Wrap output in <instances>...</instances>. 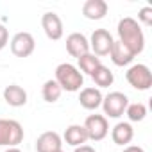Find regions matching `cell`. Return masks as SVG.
<instances>
[{"label":"cell","instance_id":"7a4b0ae2","mask_svg":"<svg viewBox=\"0 0 152 152\" xmlns=\"http://www.w3.org/2000/svg\"><path fill=\"white\" fill-rule=\"evenodd\" d=\"M54 81L61 86L63 91L75 93L84 86V75L79 72V68L72 63H61L56 68V77Z\"/></svg>","mask_w":152,"mask_h":152},{"label":"cell","instance_id":"4316f807","mask_svg":"<svg viewBox=\"0 0 152 152\" xmlns=\"http://www.w3.org/2000/svg\"><path fill=\"white\" fill-rule=\"evenodd\" d=\"M56 152H64V150H63V148H59V150H56Z\"/></svg>","mask_w":152,"mask_h":152},{"label":"cell","instance_id":"8fae6325","mask_svg":"<svg viewBox=\"0 0 152 152\" xmlns=\"http://www.w3.org/2000/svg\"><path fill=\"white\" fill-rule=\"evenodd\" d=\"M63 148V138L56 131H47L38 136L36 140V150L38 152H56Z\"/></svg>","mask_w":152,"mask_h":152},{"label":"cell","instance_id":"4fadbf2b","mask_svg":"<svg viewBox=\"0 0 152 152\" xmlns=\"http://www.w3.org/2000/svg\"><path fill=\"white\" fill-rule=\"evenodd\" d=\"M134 138V129L129 122H118L113 129H111V140L115 145L120 147H127Z\"/></svg>","mask_w":152,"mask_h":152},{"label":"cell","instance_id":"2e32d148","mask_svg":"<svg viewBox=\"0 0 152 152\" xmlns=\"http://www.w3.org/2000/svg\"><path fill=\"white\" fill-rule=\"evenodd\" d=\"M2 95H4V100L7 102V106H11V107H22L27 104V91L18 84L6 86Z\"/></svg>","mask_w":152,"mask_h":152},{"label":"cell","instance_id":"8992f818","mask_svg":"<svg viewBox=\"0 0 152 152\" xmlns=\"http://www.w3.org/2000/svg\"><path fill=\"white\" fill-rule=\"evenodd\" d=\"M88 41H90V52L95 54L97 57H104V56H109V50L113 47L115 38L106 29H95Z\"/></svg>","mask_w":152,"mask_h":152},{"label":"cell","instance_id":"e0dca14e","mask_svg":"<svg viewBox=\"0 0 152 152\" xmlns=\"http://www.w3.org/2000/svg\"><path fill=\"white\" fill-rule=\"evenodd\" d=\"M63 138L72 147H81V145H86V141H88L86 129H84V125H79V124L68 125L66 131H64V134H63Z\"/></svg>","mask_w":152,"mask_h":152},{"label":"cell","instance_id":"7c38bea8","mask_svg":"<svg viewBox=\"0 0 152 152\" xmlns=\"http://www.w3.org/2000/svg\"><path fill=\"white\" fill-rule=\"evenodd\" d=\"M102 91L99 88H83L79 93V104L88 109V111H95L102 106Z\"/></svg>","mask_w":152,"mask_h":152},{"label":"cell","instance_id":"30bf717a","mask_svg":"<svg viewBox=\"0 0 152 152\" xmlns=\"http://www.w3.org/2000/svg\"><path fill=\"white\" fill-rule=\"evenodd\" d=\"M66 52L72 56V57H81L84 54L90 52V41L84 34L81 32H72L66 36Z\"/></svg>","mask_w":152,"mask_h":152},{"label":"cell","instance_id":"5b68a950","mask_svg":"<svg viewBox=\"0 0 152 152\" xmlns=\"http://www.w3.org/2000/svg\"><path fill=\"white\" fill-rule=\"evenodd\" d=\"M129 106V97L122 91H111L102 99V109L106 118H120Z\"/></svg>","mask_w":152,"mask_h":152},{"label":"cell","instance_id":"cb8c5ba5","mask_svg":"<svg viewBox=\"0 0 152 152\" xmlns=\"http://www.w3.org/2000/svg\"><path fill=\"white\" fill-rule=\"evenodd\" d=\"M73 152H97V150L93 147H90V145H81V147H75Z\"/></svg>","mask_w":152,"mask_h":152},{"label":"cell","instance_id":"9a60e30c","mask_svg":"<svg viewBox=\"0 0 152 152\" xmlns=\"http://www.w3.org/2000/svg\"><path fill=\"white\" fill-rule=\"evenodd\" d=\"M107 2L104 0H86L83 4V16L88 20H102L107 15Z\"/></svg>","mask_w":152,"mask_h":152},{"label":"cell","instance_id":"277c9868","mask_svg":"<svg viewBox=\"0 0 152 152\" xmlns=\"http://www.w3.org/2000/svg\"><path fill=\"white\" fill-rule=\"evenodd\" d=\"M125 79H127V83H129L134 90H138V91H147V90H150V86H152V73H150V68H148L147 64H141V63L129 66V70L125 72Z\"/></svg>","mask_w":152,"mask_h":152},{"label":"cell","instance_id":"ac0fdd59","mask_svg":"<svg viewBox=\"0 0 152 152\" xmlns=\"http://www.w3.org/2000/svg\"><path fill=\"white\" fill-rule=\"evenodd\" d=\"M77 63H79V72L84 75H90V77H91V75H93V72L102 64V61H100V57H97L95 54H91V52H88V54H84V56H81L79 59H77Z\"/></svg>","mask_w":152,"mask_h":152},{"label":"cell","instance_id":"5bb4252c","mask_svg":"<svg viewBox=\"0 0 152 152\" xmlns=\"http://www.w3.org/2000/svg\"><path fill=\"white\" fill-rule=\"evenodd\" d=\"M109 57H111L113 64H116V66H127V64L132 63V59H134L136 56H134L125 45H122L118 39H115V41H113V47H111V50H109Z\"/></svg>","mask_w":152,"mask_h":152},{"label":"cell","instance_id":"44dd1931","mask_svg":"<svg viewBox=\"0 0 152 152\" xmlns=\"http://www.w3.org/2000/svg\"><path fill=\"white\" fill-rule=\"evenodd\" d=\"M125 115H127L129 122H141V120H145V116H147V106H145L143 102L129 104L127 109H125Z\"/></svg>","mask_w":152,"mask_h":152},{"label":"cell","instance_id":"603a6c76","mask_svg":"<svg viewBox=\"0 0 152 152\" xmlns=\"http://www.w3.org/2000/svg\"><path fill=\"white\" fill-rule=\"evenodd\" d=\"M9 43V31L6 29V25L0 23V50H4Z\"/></svg>","mask_w":152,"mask_h":152},{"label":"cell","instance_id":"9c48e42d","mask_svg":"<svg viewBox=\"0 0 152 152\" xmlns=\"http://www.w3.org/2000/svg\"><path fill=\"white\" fill-rule=\"evenodd\" d=\"M41 27H43V32L48 39L52 41H57L63 38L64 34V27H63V20L57 13L54 11H48L41 16Z\"/></svg>","mask_w":152,"mask_h":152},{"label":"cell","instance_id":"6da1fadb","mask_svg":"<svg viewBox=\"0 0 152 152\" xmlns=\"http://www.w3.org/2000/svg\"><path fill=\"white\" fill-rule=\"evenodd\" d=\"M116 32H118V41L122 45H125L134 56L143 52V48H145V34L141 31V25L134 18H131V16L122 18L118 22Z\"/></svg>","mask_w":152,"mask_h":152},{"label":"cell","instance_id":"d6986e66","mask_svg":"<svg viewBox=\"0 0 152 152\" xmlns=\"http://www.w3.org/2000/svg\"><path fill=\"white\" fill-rule=\"evenodd\" d=\"M91 79H93V83H95V84L99 86V90H100V88H109V86L115 83V75H113V72H111L107 66L100 64V66L93 72Z\"/></svg>","mask_w":152,"mask_h":152},{"label":"cell","instance_id":"52a82bcc","mask_svg":"<svg viewBox=\"0 0 152 152\" xmlns=\"http://www.w3.org/2000/svg\"><path fill=\"white\" fill-rule=\"evenodd\" d=\"M83 125L86 129L88 140L91 141H102L109 134V124L104 115H90Z\"/></svg>","mask_w":152,"mask_h":152},{"label":"cell","instance_id":"ffe728a7","mask_svg":"<svg viewBox=\"0 0 152 152\" xmlns=\"http://www.w3.org/2000/svg\"><path fill=\"white\" fill-rule=\"evenodd\" d=\"M61 93H63V90H61V86H59L54 79L45 81V84L41 86V97H43V100L48 102V104L57 102L59 97H61Z\"/></svg>","mask_w":152,"mask_h":152},{"label":"cell","instance_id":"7402d4cb","mask_svg":"<svg viewBox=\"0 0 152 152\" xmlns=\"http://www.w3.org/2000/svg\"><path fill=\"white\" fill-rule=\"evenodd\" d=\"M136 22H138V23L141 22L143 25L150 27V25H152V7H150V6L141 7V9H140V13H138V20H136Z\"/></svg>","mask_w":152,"mask_h":152},{"label":"cell","instance_id":"3957f363","mask_svg":"<svg viewBox=\"0 0 152 152\" xmlns=\"http://www.w3.org/2000/svg\"><path fill=\"white\" fill-rule=\"evenodd\" d=\"M23 127L11 118H0V147H18L23 141Z\"/></svg>","mask_w":152,"mask_h":152},{"label":"cell","instance_id":"d4e9b609","mask_svg":"<svg viewBox=\"0 0 152 152\" xmlns=\"http://www.w3.org/2000/svg\"><path fill=\"white\" fill-rule=\"evenodd\" d=\"M122 152H145L141 147H138V145H127Z\"/></svg>","mask_w":152,"mask_h":152},{"label":"cell","instance_id":"484cf974","mask_svg":"<svg viewBox=\"0 0 152 152\" xmlns=\"http://www.w3.org/2000/svg\"><path fill=\"white\" fill-rule=\"evenodd\" d=\"M4 152H22V150H20L18 147H9V148H6Z\"/></svg>","mask_w":152,"mask_h":152},{"label":"cell","instance_id":"ba28073f","mask_svg":"<svg viewBox=\"0 0 152 152\" xmlns=\"http://www.w3.org/2000/svg\"><path fill=\"white\" fill-rule=\"evenodd\" d=\"M9 47H11V52L16 57H29L36 48V41H34V36L31 32L22 31V32H16L11 38Z\"/></svg>","mask_w":152,"mask_h":152}]
</instances>
